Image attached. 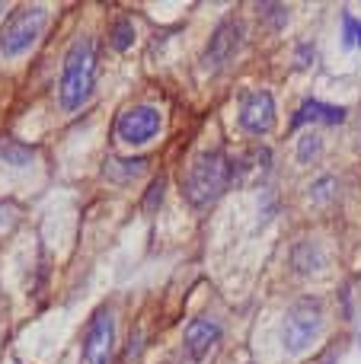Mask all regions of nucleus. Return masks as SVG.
<instances>
[{"mask_svg": "<svg viewBox=\"0 0 361 364\" xmlns=\"http://www.w3.org/2000/svg\"><path fill=\"white\" fill-rule=\"evenodd\" d=\"M240 45H243V26L237 23V19L221 23L215 29V36H211L205 55H202V68L208 70V74H217L221 68H227V64L234 61V55L240 51Z\"/></svg>", "mask_w": 361, "mask_h": 364, "instance_id": "6", "label": "nucleus"}, {"mask_svg": "<svg viewBox=\"0 0 361 364\" xmlns=\"http://www.w3.org/2000/svg\"><path fill=\"white\" fill-rule=\"evenodd\" d=\"M317 154H320V138L317 134H304L301 138V144H298V160L301 164H307V160H317Z\"/></svg>", "mask_w": 361, "mask_h": 364, "instance_id": "17", "label": "nucleus"}, {"mask_svg": "<svg viewBox=\"0 0 361 364\" xmlns=\"http://www.w3.org/2000/svg\"><path fill=\"white\" fill-rule=\"evenodd\" d=\"M343 45L345 48H358L361 45V19H355L352 13H343Z\"/></svg>", "mask_w": 361, "mask_h": 364, "instance_id": "15", "label": "nucleus"}, {"mask_svg": "<svg viewBox=\"0 0 361 364\" xmlns=\"http://www.w3.org/2000/svg\"><path fill=\"white\" fill-rule=\"evenodd\" d=\"M304 122H323V125H339L345 122V109L343 106H326V102H317V100H304L294 115V128L304 125Z\"/></svg>", "mask_w": 361, "mask_h": 364, "instance_id": "10", "label": "nucleus"}, {"mask_svg": "<svg viewBox=\"0 0 361 364\" xmlns=\"http://www.w3.org/2000/svg\"><path fill=\"white\" fill-rule=\"evenodd\" d=\"M323 265H326V256L313 240L298 243V250H294V269H298L301 275H313V272H320Z\"/></svg>", "mask_w": 361, "mask_h": 364, "instance_id": "12", "label": "nucleus"}, {"mask_svg": "<svg viewBox=\"0 0 361 364\" xmlns=\"http://www.w3.org/2000/svg\"><path fill=\"white\" fill-rule=\"evenodd\" d=\"M320 329H323V307H320V301L317 297H301L285 314L281 346H285V352L301 355L311 348V342L320 336Z\"/></svg>", "mask_w": 361, "mask_h": 364, "instance_id": "3", "label": "nucleus"}, {"mask_svg": "<svg viewBox=\"0 0 361 364\" xmlns=\"http://www.w3.org/2000/svg\"><path fill=\"white\" fill-rule=\"evenodd\" d=\"M0 13H4V4H0Z\"/></svg>", "mask_w": 361, "mask_h": 364, "instance_id": "21", "label": "nucleus"}, {"mask_svg": "<svg viewBox=\"0 0 361 364\" xmlns=\"http://www.w3.org/2000/svg\"><path fill=\"white\" fill-rule=\"evenodd\" d=\"M10 214H13V208H10V205H4V201H0V227H4L6 220H10Z\"/></svg>", "mask_w": 361, "mask_h": 364, "instance_id": "20", "label": "nucleus"}, {"mask_svg": "<svg viewBox=\"0 0 361 364\" xmlns=\"http://www.w3.org/2000/svg\"><path fill=\"white\" fill-rule=\"evenodd\" d=\"M275 125V100L269 90H253V93L243 96V106H240V128L247 134H266L272 132Z\"/></svg>", "mask_w": 361, "mask_h": 364, "instance_id": "8", "label": "nucleus"}, {"mask_svg": "<svg viewBox=\"0 0 361 364\" xmlns=\"http://www.w3.org/2000/svg\"><path fill=\"white\" fill-rule=\"evenodd\" d=\"M0 160L6 166H29L36 160V151L16 138H0Z\"/></svg>", "mask_w": 361, "mask_h": 364, "instance_id": "13", "label": "nucleus"}, {"mask_svg": "<svg viewBox=\"0 0 361 364\" xmlns=\"http://www.w3.org/2000/svg\"><path fill=\"white\" fill-rule=\"evenodd\" d=\"M217 339H221V326H217L215 320H208V316H198V320H192L189 326H185V352H189L192 358L208 355V348L215 346Z\"/></svg>", "mask_w": 361, "mask_h": 364, "instance_id": "9", "label": "nucleus"}, {"mask_svg": "<svg viewBox=\"0 0 361 364\" xmlns=\"http://www.w3.org/2000/svg\"><path fill=\"white\" fill-rule=\"evenodd\" d=\"M45 23H48L45 6H19V10H13L10 19L4 23V32H0V55L16 58L26 48H32L38 42V36H42Z\"/></svg>", "mask_w": 361, "mask_h": 364, "instance_id": "4", "label": "nucleus"}, {"mask_svg": "<svg viewBox=\"0 0 361 364\" xmlns=\"http://www.w3.org/2000/svg\"><path fill=\"white\" fill-rule=\"evenodd\" d=\"M230 179H234V164H230L224 154L208 151L192 160L189 173H185V182H183V192H185V198H189V205L208 208L230 188Z\"/></svg>", "mask_w": 361, "mask_h": 364, "instance_id": "2", "label": "nucleus"}, {"mask_svg": "<svg viewBox=\"0 0 361 364\" xmlns=\"http://www.w3.org/2000/svg\"><path fill=\"white\" fill-rule=\"evenodd\" d=\"M336 195V179L333 176H323V179H317L313 182V188H311V198L317 201V205H326V201Z\"/></svg>", "mask_w": 361, "mask_h": 364, "instance_id": "16", "label": "nucleus"}, {"mask_svg": "<svg viewBox=\"0 0 361 364\" xmlns=\"http://www.w3.org/2000/svg\"><path fill=\"white\" fill-rule=\"evenodd\" d=\"M163 188H166V179L151 182V188H147V198H144V211H153V208L163 201Z\"/></svg>", "mask_w": 361, "mask_h": 364, "instance_id": "18", "label": "nucleus"}, {"mask_svg": "<svg viewBox=\"0 0 361 364\" xmlns=\"http://www.w3.org/2000/svg\"><path fill=\"white\" fill-rule=\"evenodd\" d=\"M160 125H163V119L153 106H131L115 119V134L125 144H147L151 138H157Z\"/></svg>", "mask_w": 361, "mask_h": 364, "instance_id": "5", "label": "nucleus"}, {"mask_svg": "<svg viewBox=\"0 0 361 364\" xmlns=\"http://www.w3.org/2000/svg\"><path fill=\"white\" fill-rule=\"evenodd\" d=\"M96 87V45L90 36H80L70 42L68 55H64V68H61V106L68 112H77L83 102L93 96Z\"/></svg>", "mask_w": 361, "mask_h": 364, "instance_id": "1", "label": "nucleus"}, {"mask_svg": "<svg viewBox=\"0 0 361 364\" xmlns=\"http://www.w3.org/2000/svg\"><path fill=\"white\" fill-rule=\"evenodd\" d=\"M144 170H147V160H144V157H134V160H109L106 170H102V176L112 179V182H119V186H125V182L144 176Z\"/></svg>", "mask_w": 361, "mask_h": 364, "instance_id": "11", "label": "nucleus"}, {"mask_svg": "<svg viewBox=\"0 0 361 364\" xmlns=\"http://www.w3.org/2000/svg\"><path fill=\"white\" fill-rule=\"evenodd\" d=\"M259 10L266 13V16H272V19H275V26L288 23V10H285V6H281V4H262Z\"/></svg>", "mask_w": 361, "mask_h": 364, "instance_id": "19", "label": "nucleus"}, {"mask_svg": "<svg viewBox=\"0 0 361 364\" xmlns=\"http://www.w3.org/2000/svg\"><path fill=\"white\" fill-rule=\"evenodd\" d=\"M109 42H112L115 51H125L128 45L134 42V26H131V19H119V23L112 26V38H109Z\"/></svg>", "mask_w": 361, "mask_h": 364, "instance_id": "14", "label": "nucleus"}, {"mask_svg": "<svg viewBox=\"0 0 361 364\" xmlns=\"http://www.w3.org/2000/svg\"><path fill=\"white\" fill-rule=\"evenodd\" d=\"M112 348H115V320L109 310L90 320L87 336H83V361L87 364H109L112 361Z\"/></svg>", "mask_w": 361, "mask_h": 364, "instance_id": "7", "label": "nucleus"}]
</instances>
